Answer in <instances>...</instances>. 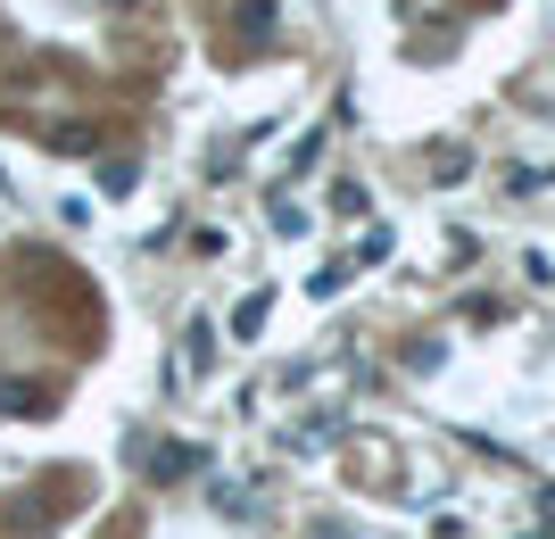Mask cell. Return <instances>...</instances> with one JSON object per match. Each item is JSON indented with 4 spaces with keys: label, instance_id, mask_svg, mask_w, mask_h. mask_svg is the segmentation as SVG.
I'll return each mask as SVG.
<instances>
[{
    "label": "cell",
    "instance_id": "7a4b0ae2",
    "mask_svg": "<svg viewBox=\"0 0 555 539\" xmlns=\"http://www.w3.org/2000/svg\"><path fill=\"white\" fill-rule=\"evenodd\" d=\"M266 316H274V291H249V299L232 307V341H257V332H266Z\"/></svg>",
    "mask_w": 555,
    "mask_h": 539
},
{
    "label": "cell",
    "instance_id": "3957f363",
    "mask_svg": "<svg viewBox=\"0 0 555 539\" xmlns=\"http://www.w3.org/2000/svg\"><path fill=\"white\" fill-rule=\"evenodd\" d=\"M208 365H216V332L191 324V332H183V374H208Z\"/></svg>",
    "mask_w": 555,
    "mask_h": 539
},
{
    "label": "cell",
    "instance_id": "5b68a950",
    "mask_svg": "<svg viewBox=\"0 0 555 539\" xmlns=\"http://www.w3.org/2000/svg\"><path fill=\"white\" fill-rule=\"evenodd\" d=\"M50 150H75V158H92L100 133H92V125H59V141H50Z\"/></svg>",
    "mask_w": 555,
    "mask_h": 539
},
{
    "label": "cell",
    "instance_id": "52a82bcc",
    "mask_svg": "<svg viewBox=\"0 0 555 539\" xmlns=\"http://www.w3.org/2000/svg\"><path fill=\"white\" fill-rule=\"evenodd\" d=\"M332 216H365V183H332Z\"/></svg>",
    "mask_w": 555,
    "mask_h": 539
},
{
    "label": "cell",
    "instance_id": "ba28073f",
    "mask_svg": "<svg viewBox=\"0 0 555 539\" xmlns=\"http://www.w3.org/2000/svg\"><path fill=\"white\" fill-rule=\"evenodd\" d=\"M191 473V448H158V482H183Z\"/></svg>",
    "mask_w": 555,
    "mask_h": 539
},
{
    "label": "cell",
    "instance_id": "6da1fadb",
    "mask_svg": "<svg viewBox=\"0 0 555 539\" xmlns=\"http://www.w3.org/2000/svg\"><path fill=\"white\" fill-rule=\"evenodd\" d=\"M0 415L42 423V415H50V382H34V374H9V382H0Z\"/></svg>",
    "mask_w": 555,
    "mask_h": 539
},
{
    "label": "cell",
    "instance_id": "277c9868",
    "mask_svg": "<svg viewBox=\"0 0 555 539\" xmlns=\"http://www.w3.org/2000/svg\"><path fill=\"white\" fill-rule=\"evenodd\" d=\"M348 274H357V266H348V258H332L324 274H307V291H315V299H332V291H348Z\"/></svg>",
    "mask_w": 555,
    "mask_h": 539
},
{
    "label": "cell",
    "instance_id": "8992f818",
    "mask_svg": "<svg viewBox=\"0 0 555 539\" xmlns=\"http://www.w3.org/2000/svg\"><path fill=\"white\" fill-rule=\"evenodd\" d=\"M431 175H440V183H456V175H473V150H440V158H431Z\"/></svg>",
    "mask_w": 555,
    "mask_h": 539
}]
</instances>
